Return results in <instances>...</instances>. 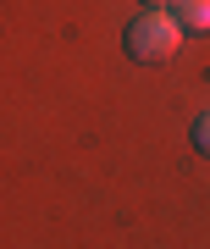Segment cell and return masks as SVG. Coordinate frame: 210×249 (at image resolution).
Wrapping results in <instances>:
<instances>
[{
    "instance_id": "cell-4",
    "label": "cell",
    "mask_w": 210,
    "mask_h": 249,
    "mask_svg": "<svg viewBox=\"0 0 210 249\" xmlns=\"http://www.w3.org/2000/svg\"><path fill=\"white\" fill-rule=\"evenodd\" d=\"M144 6H166V0H144Z\"/></svg>"
},
{
    "instance_id": "cell-2",
    "label": "cell",
    "mask_w": 210,
    "mask_h": 249,
    "mask_svg": "<svg viewBox=\"0 0 210 249\" xmlns=\"http://www.w3.org/2000/svg\"><path fill=\"white\" fill-rule=\"evenodd\" d=\"M172 17L183 22V34H210V0H172Z\"/></svg>"
},
{
    "instance_id": "cell-1",
    "label": "cell",
    "mask_w": 210,
    "mask_h": 249,
    "mask_svg": "<svg viewBox=\"0 0 210 249\" xmlns=\"http://www.w3.org/2000/svg\"><path fill=\"white\" fill-rule=\"evenodd\" d=\"M122 45H127V55H133V61L160 67V61H172V55L183 50V22H177L166 6H144L139 17L127 22Z\"/></svg>"
},
{
    "instance_id": "cell-3",
    "label": "cell",
    "mask_w": 210,
    "mask_h": 249,
    "mask_svg": "<svg viewBox=\"0 0 210 249\" xmlns=\"http://www.w3.org/2000/svg\"><path fill=\"white\" fill-rule=\"evenodd\" d=\"M193 150H205V155H210V111H205V116H193Z\"/></svg>"
}]
</instances>
